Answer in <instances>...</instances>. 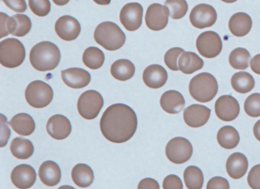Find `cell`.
<instances>
[{"label":"cell","mask_w":260,"mask_h":189,"mask_svg":"<svg viewBox=\"0 0 260 189\" xmlns=\"http://www.w3.org/2000/svg\"><path fill=\"white\" fill-rule=\"evenodd\" d=\"M138 128L135 111L124 104L110 105L100 120V130L105 138L112 143H122L133 137Z\"/></svg>","instance_id":"6da1fadb"},{"label":"cell","mask_w":260,"mask_h":189,"mask_svg":"<svg viewBox=\"0 0 260 189\" xmlns=\"http://www.w3.org/2000/svg\"><path fill=\"white\" fill-rule=\"evenodd\" d=\"M29 58L31 66L38 71H51L60 64L61 54L54 43L42 41L31 48Z\"/></svg>","instance_id":"7a4b0ae2"},{"label":"cell","mask_w":260,"mask_h":189,"mask_svg":"<svg viewBox=\"0 0 260 189\" xmlns=\"http://www.w3.org/2000/svg\"><path fill=\"white\" fill-rule=\"evenodd\" d=\"M94 39L106 50L115 51L123 47L126 36L118 24L112 21H105L97 26L94 32Z\"/></svg>","instance_id":"3957f363"},{"label":"cell","mask_w":260,"mask_h":189,"mask_svg":"<svg viewBox=\"0 0 260 189\" xmlns=\"http://www.w3.org/2000/svg\"><path fill=\"white\" fill-rule=\"evenodd\" d=\"M188 89L194 100L206 103L211 102L217 96L218 84L217 79L211 73H202L191 79Z\"/></svg>","instance_id":"277c9868"},{"label":"cell","mask_w":260,"mask_h":189,"mask_svg":"<svg viewBox=\"0 0 260 189\" xmlns=\"http://www.w3.org/2000/svg\"><path fill=\"white\" fill-rule=\"evenodd\" d=\"M25 59L23 44L16 38H7L0 43V62L7 68H16Z\"/></svg>","instance_id":"5b68a950"},{"label":"cell","mask_w":260,"mask_h":189,"mask_svg":"<svg viewBox=\"0 0 260 189\" xmlns=\"http://www.w3.org/2000/svg\"><path fill=\"white\" fill-rule=\"evenodd\" d=\"M54 98V91L51 85L42 80L31 82L25 89V99L28 105L35 108L48 106Z\"/></svg>","instance_id":"8992f818"},{"label":"cell","mask_w":260,"mask_h":189,"mask_svg":"<svg viewBox=\"0 0 260 189\" xmlns=\"http://www.w3.org/2000/svg\"><path fill=\"white\" fill-rule=\"evenodd\" d=\"M1 36L3 38L7 35L24 37L29 33L31 29V21L29 17L22 14H17L10 17L1 12Z\"/></svg>","instance_id":"52a82bcc"},{"label":"cell","mask_w":260,"mask_h":189,"mask_svg":"<svg viewBox=\"0 0 260 189\" xmlns=\"http://www.w3.org/2000/svg\"><path fill=\"white\" fill-rule=\"evenodd\" d=\"M104 105V99L99 91L88 90L80 96L77 109L81 117L86 120L96 118Z\"/></svg>","instance_id":"ba28073f"},{"label":"cell","mask_w":260,"mask_h":189,"mask_svg":"<svg viewBox=\"0 0 260 189\" xmlns=\"http://www.w3.org/2000/svg\"><path fill=\"white\" fill-rule=\"evenodd\" d=\"M192 153V145L185 137H174L168 142L166 147L167 158L175 164L186 163L191 159Z\"/></svg>","instance_id":"9c48e42d"},{"label":"cell","mask_w":260,"mask_h":189,"mask_svg":"<svg viewBox=\"0 0 260 189\" xmlns=\"http://www.w3.org/2000/svg\"><path fill=\"white\" fill-rule=\"evenodd\" d=\"M196 47L202 56L211 59L220 54L223 48V43L218 34L208 30L198 37Z\"/></svg>","instance_id":"30bf717a"},{"label":"cell","mask_w":260,"mask_h":189,"mask_svg":"<svg viewBox=\"0 0 260 189\" xmlns=\"http://www.w3.org/2000/svg\"><path fill=\"white\" fill-rule=\"evenodd\" d=\"M217 18L215 9L208 4H199L194 6L189 15L191 24L199 29L206 28L214 25Z\"/></svg>","instance_id":"8fae6325"},{"label":"cell","mask_w":260,"mask_h":189,"mask_svg":"<svg viewBox=\"0 0 260 189\" xmlns=\"http://www.w3.org/2000/svg\"><path fill=\"white\" fill-rule=\"evenodd\" d=\"M143 13L144 9L140 3H127L121 9L120 21L126 30L134 32L142 24Z\"/></svg>","instance_id":"7c38bea8"},{"label":"cell","mask_w":260,"mask_h":189,"mask_svg":"<svg viewBox=\"0 0 260 189\" xmlns=\"http://www.w3.org/2000/svg\"><path fill=\"white\" fill-rule=\"evenodd\" d=\"M217 117L223 121H232L238 117L240 108L238 101L231 96H220L215 102Z\"/></svg>","instance_id":"4fadbf2b"},{"label":"cell","mask_w":260,"mask_h":189,"mask_svg":"<svg viewBox=\"0 0 260 189\" xmlns=\"http://www.w3.org/2000/svg\"><path fill=\"white\" fill-rule=\"evenodd\" d=\"M169 12L167 6L153 3L147 8L146 13V25L152 30H160L167 27L169 21Z\"/></svg>","instance_id":"5bb4252c"},{"label":"cell","mask_w":260,"mask_h":189,"mask_svg":"<svg viewBox=\"0 0 260 189\" xmlns=\"http://www.w3.org/2000/svg\"><path fill=\"white\" fill-rule=\"evenodd\" d=\"M56 33L59 38L65 41L77 39L81 32V26L78 20L71 15H63L55 23Z\"/></svg>","instance_id":"9a60e30c"},{"label":"cell","mask_w":260,"mask_h":189,"mask_svg":"<svg viewBox=\"0 0 260 189\" xmlns=\"http://www.w3.org/2000/svg\"><path fill=\"white\" fill-rule=\"evenodd\" d=\"M37 174L31 166L22 164L16 166L11 173L13 184L19 189H28L36 183Z\"/></svg>","instance_id":"2e32d148"},{"label":"cell","mask_w":260,"mask_h":189,"mask_svg":"<svg viewBox=\"0 0 260 189\" xmlns=\"http://www.w3.org/2000/svg\"><path fill=\"white\" fill-rule=\"evenodd\" d=\"M211 109L205 105H190L185 108L183 118L185 123L191 128H198L204 126L209 120Z\"/></svg>","instance_id":"e0dca14e"},{"label":"cell","mask_w":260,"mask_h":189,"mask_svg":"<svg viewBox=\"0 0 260 189\" xmlns=\"http://www.w3.org/2000/svg\"><path fill=\"white\" fill-rule=\"evenodd\" d=\"M47 131L55 140H64L71 134L72 125L68 117L61 114H55L48 120Z\"/></svg>","instance_id":"ac0fdd59"},{"label":"cell","mask_w":260,"mask_h":189,"mask_svg":"<svg viewBox=\"0 0 260 189\" xmlns=\"http://www.w3.org/2000/svg\"><path fill=\"white\" fill-rule=\"evenodd\" d=\"M61 76L63 82L68 86L76 89L87 86L91 81L90 73L84 69L77 67L63 70Z\"/></svg>","instance_id":"d6986e66"},{"label":"cell","mask_w":260,"mask_h":189,"mask_svg":"<svg viewBox=\"0 0 260 189\" xmlns=\"http://www.w3.org/2000/svg\"><path fill=\"white\" fill-rule=\"evenodd\" d=\"M167 79L168 73L167 70L158 64L149 66L143 73V80L149 88H161L165 85Z\"/></svg>","instance_id":"ffe728a7"},{"label":"cell","mask_w":260,"mask_h":189,"mask_svg":"<svg viewBox=\"0 0 260 189\" xmlns=\"http://www.w3.org/2000/svg\"><path fill=\"white\" fill-rule=\"evenodd\" d=\"M248 160L244 154L234 152L226 160V169L228 175L234 179H240L247 172Z\"/></svg>","instance_id":"44dd1931"},{"label":"cell","mask_w":260,"mask_h":189,"mask_svg":"<svg viewBox=\"0 0 260 189\" xmlns=\"http://www.w3.org/2000/svg\"><path fill=\"white\" fill-rule=\"evenodd\" d=\"M185 105L183 96L176 90H169L161 96V107L169 114H178L183 110Z\"/></svg>","instance_id":"7402d4cb"},{"label":"cell","mask_w":260,"mask_h":189,"mask_svg":"<svg viewBox=\"0 0 260 189\" xmlns=\"http://www.w3.org/2000/svg\"><path fill=\"white\" fill-rule=\"evenodd\" d=\"M39 178L45 185L53 187L57 185L61 179L60 166L54 161H45L41 165L39 171Z\"/></svg>","instance_id":"603a6c76"},{"label":"cell","mask_w":260,"mask_h":189,"mask_svg":"<svg viewBox=\"0 0 260 189\" xmlns=\"http://www.w3.org/2000/svg\"><path fill=\"white\" fill-rule=\"evenodd\" d=\"M251 17L245 12H237L229 20L230 32L236 37L246 36L252 28Z\"/></svg>","instance_id":"cb8c5ba5"},{"label":"cell","mask_w":260,"mask_h":189,"mask_svg":"<svg viewBox=\"0 0 260 189\" xmlns=\"http://www.w3.org/2000/svg\"><path fill=\"white\" fill-rule=\"evenodd\" d=\"M13 131L19 135L29 136L36 130V122L34 119L26 113L16 114L10 121Z\"/></svg>","instance_id":"d4e9b609"},{"label":"cell","mask_w":260,"mask_h":189,"mask_svg":"<svg viewBox=\"0 0 260 189\" xmlns=\"http://www.w3.org/2000/svg\"><path fill=\"white\" fill-rule=\"evenodd\" d=\"M179 69L185 74H192L203 68L204 61L194 52L186 51L182 53L178 62Z\"/></svg>","instance_id":"484cf974"},{"label":"cell","mask_w":260,"mask_h":189,"mask_svg":"<svg viewBox=\"0 0 260 189\" xmlns=\"http://www.w3.org/2000/svg\"><path fill=\"white\" fill-rule=\"evenodd\" d=\"M73 181L80 187H89L94 181L92 168L84 163L76 165L72 170Z\"/></svg>","instance_id":"4316f807"},{"label":"cell","mask_w":260,"mask_h":189,"mask_svg":"<svg viewBox=\"0 0 260 189\" xmlns=\"http://www.w3.org/2000/svg\"><path fill=\"white\" fill-rule=\"evenodd\" d=\"M135 73V64L128 59H118L111 67V74L117 80H128L133 77Z\"/></svg>","instance_id":"83f0119b"},{"label":"cell","mask_w":260,"mask_h":189,"mask_svg":"<svg viewBox=\"0 0 260 189\" xmlns=\"http://www.w3.org/2000/svg\"><path fill=\"white\" fill-rule=\"evenodd\" d=\"M217 142L221 147L231 149L235 148L240 143V134L232 126H224L217 132Z\"/></svg>","instance_id":"f1b7e54d"},{"label":"cell","mask_w":260,"mask_h":189,"mask_svg":"<svg viewBox=\"0 0 260 189\" xmlns=\"http://www.w3.org/2000/svg\"><path fill=\"white\" fill-rule=\"evenodd\" d=\"M10 150L16 158L28 160L34 153V145L28 139L16 137L12 141Z\"/></svg>","instance_id":"f546056e"},{"label":"cell","mask_w":260,"mask_h":189,"mask_svg":"<svg viewBox=\"0 0 260 189\" xmlns=\"http://www.w3.org/2000/svg\"><path fill=\"white\" fill-rule=\"evenodd\" d=\"M231 85L237 92L246 94L253 89L255 79L247 72H238L231 78Z\"/></svg>","instance_id":"4dcf8cb0"},{"label":"cell","mask_w":260,"mask_h":189,"mask_svg":"<svg viewBox=\"0 0 260 189\" xmlns=\"http://www.w3.org/2000/svg\"><path fill=\"white\" fill-rule=\"evenodd\" d=\"M83 64L91 70H98L105 62V54L98 47H90L86 49L83 55Z\"/></svg>","instance_id":"1f68e13d"},{"label":"cell","mask_w":260,"mask_h":189,"mask_svg":"<svg viewBox=\"0 0 260 189\" xmlns=\"http://www.w3.org/2000/svg\"><path fill=\"white\" fill-rule=\"evenodd\" d=\"M184 181L188 189H202L204 184L202 171L196 166H190L184 172Z\"/></svg>","instance_id":"d6a6232c"},{"label":"cell","mask_w":260,"mask_h":189,"mask_svg":"<svg viewBox=\"0 0 260 189\" xmlns=\"http://www.w3.org/2000/svg\"><path fill=\"white\" fill-rule=\"evenodd\" d=\"M250 53L246 49L237 47L231 51L229 56V62L235 70H246L249 67Z\"/></svg>","instance_id":"836d02e7"},{"label":"cell","mask_w":260,"mask_h":189,"mask_svg":"<svg viewBox=\"0 0 260 189\" xmlns=\"http://www.w3.org/2000/svg\"><path fill=\"white\" fill-rule=\"evenodd\" d=\"M165 6L168 9L170 16L176 20L183 18L188 9L186 0H167Z\"/></svg>","instance_id":"e575fe53"},{"label":"cell","mask_w":260,"mask_h":189,"mask_svg":"<svg viewBox=\"0 0 260 189\" xmlns=\"http://www.w3.org/2000/svg\"><path fill=\"white\" fill-rule=\"evenodd\" d=\"M244 110L249 117H260V93H253L246 99Z\"/></svg>","instance_id":"d590c367"},{"label":"cell","mask_w":260,"mask_h":189,"mask_svg":"<svg viewBox=\"0 0 260 189\" xmlns=\"http://www.w3.org/2000/svg\"><path fill=\"white\" fill-rule=\"evenodd\" d=\"M31 12L39 17H45L51 12V5L49 0H28Z\"/></svg>","instance_id":"8d00e7d4"},{"label":"cell","mask_w":260,"mask_h":189,"mask_svg":"<svg viewBox=\"0 0 260 189\" xmlns=\"http://www.w3.org/2000/svg\"><path fill=\"white\" fill-rule=\"evenodd\" d=\"M185 51L183 49L180 48V47H173L166 53L165 56H164V62L169 69L173 71L179 70V65L177 64L178 58Z\"/></svg>","instance_id":"74e56055"},{"label":"cell","mask_w":260,"mask_h":189,"mask_svg":"<svg viewBox=\"0 0 260 189\" xmlns=\"http://www.w3.org/2000/svg\"><path fill=\"white\" fill-rule=\"evenodd\" d=\"M248 184L252 189H260V164L255 165L249 171Z\"/></svg>","instance_id":"f35d334b"},{"label":"cell","mask_w":260,"mask_h":189,"mask_svg":"<svg viewBox=\"0 0 260 189\" xmlns=\"http://www.w3.org/2000/svg\"><path fill=\"white\" fill-rule=\"evenodd\" d=\"M164 189H183L182 180L176 175H169L164 178Z\"/></svg>","instance_id":"ab89813d"},{"label":"cell","mask_w":260,"mask_h":189,"mask_svg":"<svg viewBox=\"0 0 260 189\" xmlns=\"http://www.w3.org/2000/svg\"><path fill=\"white\" fill-rule=\"evenodd\" d=\"M206 189H230V184L226 178L216 176L208 181Z\"/></svg>","instance_id":"60d3db41"},{"label":"cell","mask_w":260,"mask_h":189,"mask_svg":"<svg viewBox=\"0 0 260 189\" xmlns=\"http://www.w3.org/2000/svg\"><path fill=\"white\" fill-rule=\"evenodd\" d=\"M7 7L16 12H24L27 10L25 0H2Z\"/></svg>","instance_id":"b9f144b4"},{"label":"cell","mask_w":260,"mask_h":189,"mask_svg":"<svg viewBox=\"0 0 260 189\" xmlns=\"http://www.w3.org/2000/svg\"><path fill=\"white\" fill-rule=\"evenodd\" d=\"M138 189H159V184L153 178H146L140 181Z\"/></svg>","instance_id":"7bdbcfd3"},{"label":"cell","mask_w":260,"mask_h":189,"mask_svg":"<svg viewBox=\"0 0 260 189\" xmlns=\"http://www.w3.org/2000/svg\"><path fill=\"white\" fill-rule=\"evenodd\" d=\"M250 67L254 73L260 75V54L255 55L251 59Z\"/></svg>","instance_id":"ee69618b"},{"label":"cell","mask_w":260,"mask_h":189,"mask_svg":"<svg viewBox=\"0 0 260 189\" xmlns=\"http://www.w3.org/2000/svg\"><path fill=\"white\" fill-rule=\"evenodd\" d=\"M253 134L255 138L260 141V120H258L256 123H255L253 127Z\"/></svg>","instance_id":"f6af8a7d"},{"label":"cell","mask_w":260,"mask_h":189,"mask_svg":"<svg viewBox=\"0 0 260 189\" xmlns=\"http://www.w3.org/2000/svg\"><path fill=\"white\" fill-rule=\"evenodd\" d=\"M53 2H54V4L57 5V6H62L68 4L70 0H53Z\"/></svg>","instance_id":"bcb514c9"},{"label":"cell","mask_w":260,"mask_h":189,"mask_svg":"<svg viewBox=\"0 0 260 189\" xmlns=\"http://www.w3.org/2000/svg\"><path fill=\"white\" fill-rule=\"evenodd\" d=\"M96 4L101 5V6H107L110 4L111 0H93Z\"/></svg>","instance_id":"7dc6e473"},{"label":"cell","mask_w":260,"mask_h":189,"mask_svg":"<svg viewBox=\"0 0 260 189\" xmlns=\"http://www.w3.org/2000/svg\"><path fill=\"white\" fill-rule=\"evenodd\" d=\"M58 189H76L75 187H72L71 185H63L59 187Z\"/></svg>","instance_id":"c3c4849f"},{"label":"cell","mask_w":260,"mask_h":189,"mask_svg":"<svg viewBox=\"0 0 260 189\" xmlns=\"http://www.w3.org/2000/svg\"><path fill=\"white\" fill-rule=\"evenodd\" d=\"M221 1H223V3H235V2H237V0H221Z\"/></svg>","instance_id":"681fc988"}]
</instances>
